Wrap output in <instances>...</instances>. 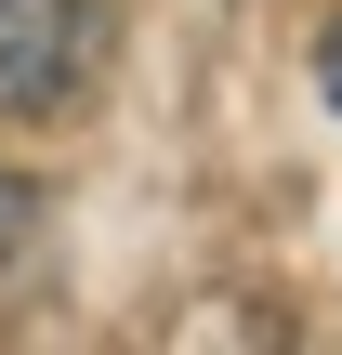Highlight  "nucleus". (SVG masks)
Masks as SVG:
<instances>
[{
  "instance_id": "nucleus-1",
  "label": "nucleus",
  "mask_w": 342,
  "mask_h": 355,
  "mask_svg": "<svg viewBox=\"0 0 342 355\" xmlns=\"http://www.w3.org/2000/svg\"><path fill=\"white\" fill-rule=\"evenodd\" d=\"M105 40H119L105 0H0V119H66Z\"/></svg>"
},
{
  "instance_id": "nucleus-2",
  "label": "nucleus",
  "mask_w": 342,
  "mask_h": 355,
  "mask_svg": "<svg viewBox=\"0 0 342 355\" xmlns=\"http://www.w3.org/2000/svg\"><path fill=\"white\" fill-rule=\"evenodd\" d=\"M26 237H40V184H26V171H0V263H13Z\"/></svg>"
},
{
  "instance_id": "nucleus-3",
  "label": "nucleus",
  "mask_w": 342,
  "mask_h": 355,
  "mask_svg": "<svg viewBox=\"0 0 342 355\" xmlns=\"http://www.w3.org/2000/svg\"><path fill=\"white\" fill-rule=\"evenodd\" d=\"M316 92H330V105H342V26H330V40H316Z\"/></svg>"
}]
</instances>
